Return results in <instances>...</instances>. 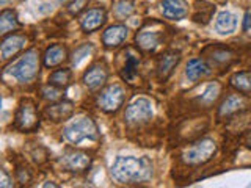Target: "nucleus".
Here are the masks:
<instances>
[{
	"instance_id": "nucleus-1",
	"label": "nucleus",
	"mask_w": 251,
	"mask_h": 188,
	"mask_svg": "<svg viewBox=\"0 0 251 188\" xmlns=\"http://www.w3.org/2000/svg\"><path fill=\"white\" fill-rule=\"evenodd\" d=\"M110 174L121 185H143L154 177V164L148 157L118 155L112 163Z\"/></svg>"
},
{
	"instance_id": "nucleus-2",
	"label": "nucleus",
	"mask_w": 251,
	"mask_h": 188,
	"mask_svg": "<svg viewBox=\"0 0 251 188\" xmlns=\"http://www.w3.org/2000/svg\"><path fill=\"white\" fill-rule=\"evenodd\" d=\"M63 138L73 146H83L86 143H96V141H99L100 132L93 118L78 116L65 125Z\"/></svg>"
},
{
	"instance_id": "nucleus-3",
	"label": "nucleus",
	"mask_w": 251,
	"mask_h": 188,
	"mask_svg": "<svg viewBox=\"0 0 251 188\" xmlns=\"http://www.w3.org/2000/svg\"><path fill=\"white\" fill-rule=\"evenodd\" d=\"M39 53L35 49H30L18 58L10 66L3 69V78L11 77L21 85H28L35 82L39 74Z\"/></svg>"
},
{
	"instance_id": "nucleus-4",
	"label": "nucleus",
	"mask_w": 251,
	"mask_h": 188,
	"mask_svg": "<svg viewBox=\"0 0 251 188\" xmlns=\"http://www.w3.org/2000/svg\"><path fill=\"white\" fill-rule=\"evenodd\" d=\"M165 38L163 25L157 21H149L141 27L135 35L137 47L143 52H154L160 47Z\"/></svg>"
},
{
	"instance_id": "nucleus-5",
	"label": "nucleus",
	"mask_w": 251,
	"mask_h": 188,
	"mask_svg": "<svg viewBox=\"0 0 251 188\" xmlns=\"http://www.w3.org/2000/svg\"><path fill=\"white\" fill-rule=\"evenodd\" d=\"M154 116V108L151 100L146 97H137L126 107L124 122L129 127H141L148 124Z\"/></svg>"
},
{
	"instance_id": "nucleus-6",
	"label": "nucleus",
	"mask_w": 251,
	"mask_h": 188,
	"mask_svg": "<svg viewBox=\"0 0 251 188\" xmlns=\"http://www.w3.org/2000/svg\"><path fill=\"white\" fill-rule=\"evenodd\" d=\"M217 152V143L210 138H202L196 141L184 152L182 160L190 164V166H200V164L207 163Z\"/></svg>"
},
{
	"instance_id": "nucleus-7",
	"label": "nucleus",
	"mask_w": 251,
	"mask_h": 188,
	"mask_svg": "<svg viewBox=\"0 0 251 188\" xmlns=\"http://www.w3.org/2000/svg\"><path fill=\"white\" fill-rule=\"evenodd\" d=\"M14 127L21 132H35L39 127V115L33 100L22 99L14 116Z\"/></svg>"
},
{
	"instance_id": "nucleus-8",
	"label": "nucleus",
	"mask_w": 251,
	"mask_h": 188,
	"mask_svg": "<svg viewBox=\"0 0 251 188\" xmlns=\"http://www.w3.org/2000/svg\"><path fill=\"white\" fill-rule=\"evenodd\" d=\"M126 100V91L121 85L113 83L105 86L104 90L100 91L98 96V107L102 110L104 113H116L120 110Z\"/></svg>"
},
{
	"instance_id": "nucleus-9",
	"label": "nucleus",
	"mask_w": 251,
	"mask_h": 188,
	"mask_svg": "<svg viewBox=\"0 0 251 188\" xmlns=\"http://www.w3.org/2000/svg\"><path fill=\"white\" fill-rule=\"evenodd\" d=\"M108 80V68L105 63H94L83 74V83L88 90L98 91Z\"/></svg>"
},
{
	"instance_id": "nucleus-10",
	"label": "nucleus",
	"mask_w": 251,
	"mask_h": 188,
	"mask_svg": "<svg viewBox=\"0 0 251 188\" xmlns=\"http://www.w3.org/2000/svg\"><path fill=\"white\" fill-rule=\"evenodd\" d=\"M247 94H231V96H227L223 102L222 105L218 107V118L220 119H223V118H231L234 115H237L243 110H247L250 102L248 99L245 97Z\"/></svg>"
},
{
	"instance_id": "nucleus-11",
	"label": "nucleus",
	"mask_w": 251,
	"mask_h": 188,
	"mask_svg": "<svg viewBox=\"0 0 251 188\" xmlns=\"http://www.w3.org/2000/svg\"><path fill=\"white\" fill-rule=\"evenodd\" d=\"M127 36H129V28L123 25V24H115V25H110L104 30L100 39L102 44L107 49H118V47L124 44Z\"/></svg>"
},
{
	"instance_id": "nucleus-12",
	"label": "nucleus",
	"mask_w": 251,
	"mask_h": 188,
	"mask_svg": "<svg viewBox=\"0 0 251 188\" xmlns=\"http://www.w3.org/2000/svg\"><path fill=\"white\" fill-rule=\"evenodd\" d=\"M105 22L107 13L102 8H91L80 16V28L85 33H93V31L99 30L100 27H104Z\"/></svg>"
},
{
	"instance_id": "nucleus-13",
	"label": "nucleus",
	"mask_w": 251,
	"mask_h": 188,
	"mask_svg": "<svg viewBox=\"0 0 251 188\" xmlns=\"http://www.w3.org/2000/svg\"><path fill=\"white\" fill-rule=\"evenodd\" d=\"M180 61V52L177 50H168L165 52L162 57L157 61V77L160 82H167L171 77V74L175 72V69L177 68Z\"/></svg>"
},
{
	"instance_id": "nucleus-14",
	"label": "nucleus",
	"mask_w": 251,
	"mask_h": 188,
	"mask_svg": "<svg viewBox=\"0 0 251 188\" xmlns=\"http://www.w3.org/2000/svg\"><path fill=\"white\" fill-rule=\"evenodd\" d=\"M63 164L73 172H83L90 168L91 157L83 151L69 149V151H66L65 155H63Z\"/></svg>"
},
{
	"instance_id": "nucleus-15",
	"label": "nucleus",
	"mask_w": 251,
	"mask_h": 188,
	"mask_svg": "<svg viewBox=\"0 0 251 188\" xmlns=\"http://www.w3.org/2000/svg\"><path fill=\"white\" fill-rule=\"evenodd\" d=\"M73 112H74V105L71 100H55L44 108V116L49 121L60 122L71 118Z\"/></svg>"
},
{
	"instance_id": "nucleus-16",
	"label": "nucleus",
	"mask_w": 251,
	"mask_h": 188,
	"mask_svg": "<svg viewBox=\"0 0 251 188\" xmlns=\"http://www.w3.org/2000/svg\"><path fill=\"white\" fill-rule=\"evenodd\" d=\"M160 10L165 19L182 21L188 16V3L187 0H162Z\"/></svg>"
},
{
	"instance_id": "nucleus-17",
	"label": "nucleus",
	"mask_w": 251,
	"mask_h": 188,
	"mask_svg": "<svg viewBox=\"0 0 251 188\" xmlns=\"http://www.w3.org/2000/svg\"><path fill=\"white\" fill-rule=\"evenodd\" d=\"M27 43V36L25 35H10V36H3L2 44H0V55H2V60L6 61L13 57H16Z\"/></svg>"
},
{
	"instance_id": "nucleus-18",
	"label": "nucleus",
	"mask_w": 251,
	"mask_h": 188,
	"mask_svg": "<svg viewBox=\"0 0 251 188\" xmlns=\"http://www.w3.org/2000/svg\"><path fill=\"white\" fill-rule=\"evenodd\" d=\"M138 68H140V57L133 49H127V52H126V58H124V65L120 70L123 80L129 82V83L135 80V77L138 74Z\"/></svg>"
},
{
	"instance_id": "nucleus-19",
	"label": "nucleus",
	"mask_w": 251,
	"mask_h": 188,
	"mask_svg": "<svg viewBox=\"0 0 251 188\" xmlns=\"http://www.w3.org/2000/svg\"><path fill=\"white\" fill-rule=\"evenodd\" d=\"M43 58H44V66L50 69L55 66H60L68 58V50L63 44H52L50 47H47Z\"/></svg>"
},
{
	"instance_id": "nucleus-20",
	"label": "nucleus",
	"mask_w": 251,
	"mask_h": 188,
	"mask_svg": "<svg viewBox=\"0 0 251 188\" xmlns=\"http://www.w3.org/2000/svg\"><path fill=\"white\" fill-rule=\"evenodd\" d=\"M206 53H207V60L210 61V65L217 68L227 66L235 57L232 50L225 49V47H210V49L206 50Z\"/></svg>"
},
{
	"instance_id": "nucleus-21",
	"label": "nucleus",
	"mask_w": 251,
	"mask_h": 188,
	"mask_svg": "<svg viewBox=\"0 0 251 188\" xmlns=\"http://www.w3.org/2000/svg\"><path fill=\"white\" fill-rule=\"evenodd\" d=\"M237 28V18L231 11H222L215 19V31L218 35H231Z\"/></svg>"
},
{
	"instance_id": "nucleus-22",
	"label": "nucleus",
	"mask_w": 251,
	"mask_h": 188,
	"mask_svg": "<svg viewBox=\"0 0 251 188\" xmlns=\"http://www.w3.org/2000/svg\"><path fill=\"white\" fill-rule=\"evenodd\" d=\"M209 74V68L201 58H193L187 63L185 66V77L190 83H196L201 80L202 77H206Z\"/></svg>"
},
{
	"instance_id": "nucleus-23",
	"label": "nucleus",
	"mask_w": 251,
	"mask_h": 188,
	"mask_svg": "<svg viewBox=\"0 0 251 188\" xmlns=\"http://www.w3.org/2000/svg\"><path fill=\"white\" fill-rule=\"evenodd\" d=\"M19 27H21V22L18 19L16 11L5 8V10L0 13V33L6 36L8 33H11V31H14Z\"/></svg>"
},
{
	"instance_id": "nucleus-24",
	"label": "nucleus",
	"mask_w": 251,
	"mask_h": 188,
	"mask_svg": "<svg viewBox=\"0 0 251 188\" xmlns=\"http://www.w3.org/2000/svg\"><path fill=\"white\" fill-rule=\"evenodd\" d=\"M231 86L243 94H251V72L242 70L231 77Z\"/></svg>"
},
{
	"instance_id": "nucleus-25",
	"label": "nucleus",
	"mask_w": 251,
	"mask_h": 188,
	"mask_svg": "<svg viewBox=\"0 0 251 188\" xmlns=\"http://www.w3.org/2000/svg\"><path fill=\"white\" fill-rule=\"evenodd\" d=\"M71 78H73V72H71V69L61 68V69L53 70V72L50 74L49 83L53 85V86H57V88H60V90H63L71 83Z\"/></svg>"
},
{
	"instance_id": "nucleus-26",
	"label": "nucleus",
	"mask_w": 251,
	"mask_h": 188,
	"mask_svg": "<svg viewBox=\"0 0 251 188\" xmlns=\"http://www.w3.org/2000/svg\"><path fill=\"white\" fill-rule=\"evenodd\" d=\"M220 83L218 82H212L206 86V90H204V93L200 96L198 102L202 105H212L214 102L218 99L220 96Z\"/></svg>"
},
{
	"instance_id": "nucleus-27",
	"label": "nucleus",
	"mask_w": 251,
	"mask_h": 188,
	"mask_svg": "<svg viewBox=\"0 0 251 188\" xmlns=\"http://www.w3.org/2000/svg\"><path fill=\"white\" fill-rule=\"evenodd\" d=\"M93 52V44L91 43H86V44H82L80 47H77L73 53V58H71V63H73V66L77 68L80 66V63L86 58L90 57V53Z\"/></svg>"
},
{
	"instance_id": "nucleus-28",
	"label": "nucleus",
	"mask_w": 251,
	"mask_h": 188,
	"mask_svg": "<svg viewBox=\"0 0 251 188\" xmlns=\"http://www.w3.org/2000/svg\"><path fill=\"white\" fill-rule=\"evenodd\" d=\"M133 11H135V6H133L130 0H121V2H118V5L115 6V14L121 19L129 18Z\"/></svg>"
},
{
	"instance_id": "nucleus-29",
	"label": "nucleus",
	"mask_w": 251,
	"mask_h": 188,
	"mask_svg": "<svg viewBox=\"0 0 251 188\" xmlns=\"http://www.w3.org/2000/svg\"><path fill=\"white\" fill-rule=\"evenodd\" d=\"M41 96H43V99L50 100V102L60 100V88H57V86H53V85L49 83L41 90Z\"/></svg>"
},
{
	"instance_id": "nucleus-30",
	"label": "nucleus",
	"mask_w": 251,
	"mask_h": 188,
	"mask_svg": "<svg viewBox=\"0 0 251 188\" xmlns=\"http://www.w3.org/2000/svg\"><path fill=\"white\" fill-rule=\"evenodd\" d=\"M212 11H214V6H210L209 10L206 11L204 8L201 6H196V13L193 14V21L198 22V24H207L210 21V16H212Z\"/></svg>"
},
{
	"instance_id": "nucleus-31",
	"label": "nucleus",
	"mask_w": 251,
	"mask_h": 188,
	"mask_svg": "<svg viewBox=\"0 0 251 188\" xmlns=\"http://www.w3.org/2000/svg\"><path fill=\"white\" fill-rule=\"evenodd\" d=\"M86 5H88V0H73V2L68 5V11L73 16H77L85 10Z\"/></svg>"
},
{
	"instance_id": "nucleus-32",
	"label": "nucleus",
	"mask_w": 251,
	"mask_h": 188,
	"mask_svg": "<svg viewBox=\"0 0 251 188\" xmlns=\"http://www.w3.org/2000/svg\"><path fill=\"white\" fill-rule=\"evenodd\" d=\"M16 174H18V182H21V185H28L31 182V172L28 169L19 166L16 169Z\"/></svg>"
},
{
	"instance_id": "nucleus-33",
	"label": "nucleus",
	"mask_w": 251,
	"mask_h": 188,
	"mask_svg": "<svg viewBox=\"0 0 251 188\" xmlns=\"http://www.w3.org/2000/svg\"><path fill=\"white\" fill-rule=\"evenodd\" d=\"M13 177H10V174L6 172V169H2V176H0V187L8 188V187H13Z\"/></svg>"
},
{
	"instance_id": "nucleus-34",
	"label": "nucleus",
	"mask_w": 251,
	"mask_h": 188,
	"mask_svg": "<svg viewBox=\"0 0 251 188\" xmlns=\"http://www.w3.org/2000/svg\"><path fill=\"white\" fill-rule=\"evenodd\" d=\"M243 30L251 31V11L245 13V19H243Z\"/></svg>"
},
{
	"instance_id": "nucleus-35",
	"label": "nucleus",
	"mask_w": 251,
	"mask_h": 188,
	"mask_svg": "<svg viewBox=\"0 0 251 188\" xmlns=\"http://www.w3.org/2000/svg\"><path fill=\"white\" fill-rule=\"evenodd\" d=\"M43 187H46V188H47V187H53V188H57V187H58V184H55V182H52V180H49V182H46Z\"/></svg>"
},
{
	"instance_id": "nucleus-36",
	"label": "nucleus",
	"mask_w": 251,
	"mask_h": 188,
	"mask_svg": "<svg viewBox=\"0 0 251 188\" xmlns=\"http://www.w3.org/2000/svg\"><path fill=\"white\" fill-rule=\"evenodd\" d=\"M248 146L251 147V137H250V140H248Z\"/></svg>"
}]
</instances>
